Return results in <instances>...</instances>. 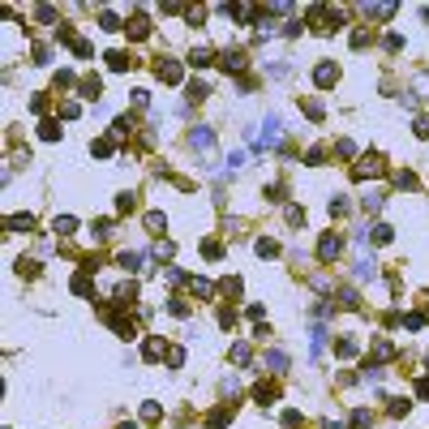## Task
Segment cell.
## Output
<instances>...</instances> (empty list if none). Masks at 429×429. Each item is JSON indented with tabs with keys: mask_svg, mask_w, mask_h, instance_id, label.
<instances>
[{
	"mask_svg": "<svg viewBox=\"0 0 429 429\" xmlns=\"http://www.w3.org/2000/svg\"><path fill=\"white\" fill-rule=\"evenodd\" d=\"M361 206H365V210H382V193H369V198H361Z\"/></svg>",
	"mask_w": 429,
	"mask_h": 429,
	"instance_id": "5bb4252c",
	"label": "cell"
},
{
	"mask_svg": "<svg viewBox=\"0 0 429 429\" xmlns=\"http://www.w3.org/2000/svg\"><path fill=\"white\" fill-rule=\"evenodd\" d=\"M73 228H77V223L69 219V215H65V219H56V232H61V236H69V232H73Z\"/></svg>",
	"mask_w": 429,
	"mask_h": 429,
	"instance_id": "9a60e30c",
	"label": "cell"
},
{
	"mask_svg": "<svg viewBox=\"0 0 429 429\" xmlns=\"http://www.w3.org/2000/svg\"><path fill=\"white\" fill-rule=\"evenodd\" d=\"M266 365H270V374H283V369H288V356H283L279 348H270L266 352Z\"/></svg>",
	"mask_w": 429,
	"mask_h": 429,
	"instance_id": "5b68a950",
	"label": "cell"
},
{
	"mask_svg": "<svg viewBox=\"0 0 429 429\" xmlns=\"http://www.w3.org/2000/svg\"><path fill=\"white\" fill-rule=\"evenodd\" d=\"M189 65H198V69H202V65H210V52H206V47H193V56H189Z\"/></svg>",
	"mask_w": 429,
	"mask_h": 429,
	"instance_id": "30bf717a",
	"label": "cell"
},
{
	"mask_svg": "<svg viewBox=\"0 0 429 429\" xmlns=\"http://www.w3.org/2000/svg\"><path fill=\"white\" fill-rule=\"evenodd\" d=\"M314 77H318V86H330V82L339 77V69H335V65H318V69H314Z\"/></svg>",
	"mask_w": 429,
	"mask_h": 429,
	"instance_id": "277c9868",
	"label": "cell"
},
{
	"mask_svg": "<svg viewBox=\"0 0 429 429\" xmlns=\"http://www.w3.org/2000/svg\"><path fill=\"white\" fill-rule=\"evenodd\" d=\"M374 270H378L374 258H361V262H356V279H374Z\"/></svg>",
	"mask_w": 429,
	"mask_h": 429,
	"instance_id": "8992f818",
	"label": "cell"
},
{
	"mask_svg": "<svg viewBox=\"0 0 429 429\" xmlns=\"http://www.w3.org/2000/svg\"><path fill=\"white\" fill-rule=\"evenodd\" d=\"M99 26H103V30H121V22H116L112 13H103V17H99Z\"/></svg>",
	"mask_w": 429,
	"mask_h": 429,
	"instance_id": "ac0fdd59",
	"label": "cell"
},
{
	"mask_svg": "<svg viewBox=\"0 0 429 429\" xmlns=\"http://www.w3.org/2000/svg\"><path fill=\"white\" fill-rule=\"evenodd\" d=\"M408 408H412L408 399H391V416H403V412H408Z\"/></svg>",
	"mask_w": 429,
	"mask_h": 429,
	"instance_id": "2e32d148",
	"label": "cell"
},
{
	"mask_svg": "<svg viewBox=\"0 0 429 429\" xmlns=\"http://www.w3.org/2000/svg\"><path fill=\"white\" fill-rule=\"evenodd\" d=\"M189 146H193V150H202V154H210V150H215V133H210L206 125H198L193 133H189Z\"/></svg>",
	"mask_w": 429,
	"mask_h": 429,
	"instance_id": "6da1fadb",
	"label": "cell"
},
{
	"mask_svg": "<svg viewBox=\"0 0 429 429\" xmlns=\"http://www.w3.org/2000/svg\"><path fill=\"white\" fill-rule=\"evenodd\" d=\"M416 138H429V121H416Z\"/></svg>",
	"mask_w": 429,
	"mask_h": 429,
	"instance_id": "ffe728a7",
	"label": "cell"
},
{
	"mask_svg": "<svg viewBox=\"0 0 429 429\" xmlns=\"http://www.w3.org/2000/svg\"><path fill=\"white\" fill-rule=\"evenodd\" d=\"M125 30L133 34V39H142V34H150V22H146V17H133V22H129Z\"/></svg>",
	"mask_w": 429,
	"mask_h": 429,
	"instance_id": "52a82bcc",
	"label": "cell"
},
{
	"mask_svg": "<svg viewBox=\"0 0 429 429\" xmlns=\"http://www.w3.org/2000/svg\"><path fill=\"white\" fill-rule=\"evenodd\" d=\"M121 429H138V425H121Z\"/></svg>",
	"mask_w": 429,
	"mask_h": 429,
	"instance_id": "7402d4cb",
	"label": "cell"
},
{
	"mask_svg": "<svg viewBox=\"0 0 429 429\" xmlns=\"http://www.w3.org/2000/svg\"><path fill=\"white\" fill-rule=\"evenodd\" d=\"M391 236H395V232H391L386 223H378V228H374V241H391Z\"/></svg>",
	"mask_w": 429,
	"mask_h": 429,
	"instance_id": "d6986e66",
	"label": "cell"
},
{
	"mask_svg": "<svg viewBox=\"0 0 429 429\" xmlns=\"http://www.w3.org/2000/svg\"><path fill=\"white\" fill-rule=\"evenodd\" d=\"M159 352H163V343H159V339H146V361H154Z\"/></svg>",
	"mask_w": 429,
	"mask_h": 429,
	"instance_id": "e0dca14e",
	"label": "cell"
},
{
	"mask_svg": "<svg viewBox=\"0 0 429 429\" xmlns=\"http://www.w3.org/2000/svg\"><path fill=\"white\" fill-rule=\"evenodd\" d=\"M121 266L125 270H138L142 266V254H121Z\"/></svg>",
	"mask_w": 429,
	"mask_h": 429,
	"instance_id": "7c38bea8",
	"label": "cell"
},
{
	"mask_svg": "<svg viewBox=\"0 0 429 429\" xmlns=\"http://www.w3.org/2000/svg\"><path fill=\"white\" fill-rule=\"evenodd\" d=\"M159 77L163 82H181V69H176L172 61H159Z\"/></svg>",
	"mask_w": 429,
	"mask_h": 429,
	"instance_id": "ba28073f",
	"label": "cell"
},
{
	"mask_svg": "<svg viewBox=\"0 0 429 429\" xmlns=\"http://www.w3.org/2000/svg\"><path fill=\"white\" fill-rule=\"evenodd\" d=\"M39 133H43L47 142H56V138H61V125H56V121H43V129H39Z\"/></svg>",
	"mask_w": 429,
	"mask_h": 429,
	"instance_id": "8fae6325",
	"label": "cell"
},
{
	"mask_svg": "<svg viewBox=\"0 0 429 429\" xmlns=\"http://www.w3.org/2000/svg\"><path fill=\"white\" fill-rule=\"evenodd\" d=\"M279 116H266V125H262V146H275V142H279Z\"/></svg>",
	"mask_w": 429,
	"mask_h": 429,
	"instance_id": "3957f363",
	"label": "cell"
},
{
	"mask_svg": "<svg viewBox=\"0 0 429 429\" xmlns=\"http://www.w3.org/2000/svg\"><path fill=\"white\" fill-rule=\"evenodd\" d=\"M107 61H112V69H116V73H125V69L133 65V56H125V52H112Z\"/></svg>",
	"mask_w": 429,
	"mask_h": 429,
	"instance_id": "9c48e42d",
	"label": "cell"
},
{
	"mask_svg": "<svg viewBox=\"0 0 429 429\" xmlns=\"http://www.w3.org/2000/svg\"><path fill=\"white\" fill-rule=\"evenodd\" d=\"M339 249H343V241H339V236H322L318 254H322V262H335V258H339Z\"/></svg>",
	"mask_w": 429,
	"mask_h": 429,
	"instance_id": "7a4b0ae2",
	"label": "cell"
},
{
	"mask_svg": "<svg viewBox=\"0 0 429 429\" xmlns=\"http://www.w3.org/2000/svg\"><path fill=\"white\" fill-rule=\"evenodd\" d=\"M416 391H421V395H425V399H429V378H425V382H421V386H416Z\"/></svg>",
	"mask_w": 429,
	"mask_h": 429,
	"instance_id": "44dd1931",
	"label": "cell"
},
{
	"mask_svg": "<svg viewBox=\"0 0 429 429\" xmlns=\"http://www.w3.org/2000/svg\"><path fill=\"white\" fill-rule=\"evenodd\" d=\"M82 94H86V99H94V94H99V77H86V82H82Z\"/></svg>",
	"mask_w": 429,
	"mask_h": 429,
	"instance_id": "4fadbf2b",
	"label": "cell"
}]
</instances>
